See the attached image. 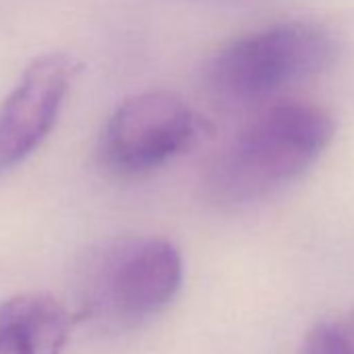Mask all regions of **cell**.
Wrapping results in <instances>:
<instances>
[{"instance_id": "52a82bcc", "label": "cell", "mask_w": 354, "mask_h": 354, "mask_svg": "<svg viewBox=\"0 0 354 354\" xmlns=\"http://www.w3.org/2000/svg\"><path fill=\"white\" fill-rule=\"evenodd\" d=\"M300 354H354V306L317 321L304 333Z\"/></svg>"}, {"instance_id": "277c9868", "label": "cell", "mask_w": 354, "mask_h": 354, "mask_svg": "<svg viewBox=\"0 0 354 354\" xmlns=\"http://www.w3.org/2000/svg\"><path fill=\"white\" fill-rule=\"evenodd\" d=\"M205 131L207 123L184 96L165 88L144 90L109 115L96 156L117 180H142L194 148Z\"/></svg>"}, {"instance_id": "ba28073f", "label": "cell", "mask_w": 354, "mask_h": 354, "mask_svg": "<svg viewBox=\"0 0 354 354\" xmlns=\"http://www.w3.org/2000/svg\"><path fill=\"white\" fill-rule=\"evenodd\" d=\"M207 3H252V0H207Z\"/></svg>"}, {"instance_id": "6da1fadb", "label": "cell", "mask_w": 354, "mask_h": 354, "mask_svg": "<svg viewBox=\"0 0 354 354\" xmlns=\"http://www.w3.org/2000/svg\"><path fill=\"white\" fill-rule=\"evenodd\" d=\"M333 117L308 100H275L215 154L203 177L205 198L221 209L261 203L294 184L333 142Z\"/></svg>"}, {"instance_id": "8992f818", "label": "cell", "mask_w": 354, "mask_h": 354, "mask_svg": "<svg viewBox=\"0 0 354 354\" xmlns=\"http://www.w3.org/2000/svg\"><path fill=\"white\" fill-rule=\"evenodd\" d=\"M75 317L50 294L32 292L0 306V354H61Z\"/></svg>"}, {"instance_id": "5b68a950", "label": "cell", "mask_w": 354, "mask_h": 354, "mask_svg": "<svg viewBox=\"0 0 354 354\" xmlns=\"http://www.w3.org/2000/svg\"><path fill=\"white\" fill-rule=\"evenodd\" d=\"M80 73L75 57L48 53L34 59L0 104V169L24 162L55 129Z\"/></svg>"}, {"instance_id": "3957f363", "label": "cell", "mask_w": 354, "mask_h": 354, "mask_svg": "<svg viewBox=\"0 0 354 354\" xmlns=\"http://www.w3.org/2000/svg\"><path fill=\"white\" fill-rule=\"evenodd\" d=\"M184 257L160 236H125L96 246L80 271L82 319L104 331L152 321L180 294Z\"/></svg>"}, {"instance_id": "7a4b0ae2", "label": "cell", "mask_w": 354, "mask_h": 354, "mask_svg": "<svg viewBox=\"0 0 354 354\" xmlns=\"http://www.w3.org/2000/svg\"><path fill=\"white\" fill-rule=\"evenodd\" d=\"M333 34L308 19L277 21L223 44L207 63L203 88L225 113L259 111L335 59Z\"/></svg>"}]
</instances>
